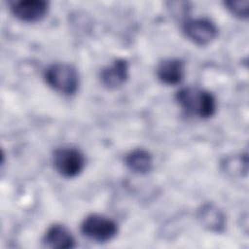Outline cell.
Segmentation results:
<instances>
[{
    "instance_id": "obj_3",
    "label": "cell",
    "mask_w": 249,
    "mask_h": 249,
    "mask_svg": "<svg viewBox=\"0 0 249 249\" xmlns=\"http://www.w3.org/2000/svg\"><path fill=\"white\" fill-rule=\"evenodd\" d=\"M81 231L89 240L106 242L111 240L118 232L117 223L103 215L90 214L81 224Z\"/></svg>"
},
{
    "instance_id": "obj_8",
    "label": "cell",
    "mask_w": 249,
    "mask_h": 249,
    "mask_svg": "<svg viewBox=\"0 0 249 249\" xmlns=\"http://www.w3.org/2000/svg\"><path fill=\"white\" fill-rule=\"evenodd\" d=\"M157 75L165 85H177L183 80L185 75L184 62L177 58L165 59L159 64Z\"/></svg>"
},
{
    "instance_id": "obj_4",
    "label": "cell",
    "mask_w": 249,
    "mask_h": 249,
    "mask_svg": "<svg viewBox=\"0 0 249 249\" xmlns=\"http://www.w3.org/2000/svg\"><path fill=\"white\" fill-rule=\"evenodd\" d=\"M53 167L65 178H73L81 173L85 166V157L82 152L72 147L56 149L53 154Z\"/></svg>"
},
{
    "instance_id": "obj_1",
    "label": "cell",
    "mask_w": 249,
    "mask_h": 249,
    "mask_svg": "<svg viewBox=\"0 0 249 249\" xmlns=\"http://www.w3.org/2000/svg\"><path fill=\"white\" fill-rule=\"evenodd\" d=\"M179 106L188 114L206 119L211 117L216 110L214 95L208 90L198 88H183L176 93Z\"/></svg>"
},
{
    "instance_id": "obj_10",
    "label": "cell",
    "mask_w": 249,
    "mask_h": 249,
    "mask_svg": "<svg viewBox=\"0 0 249 249\" xmlns=\"http://www.w3.org/2000/svg\"><path fill=\"white\" fill-rule=\"evenodd\" d=\"M126 166L134 173L145 174L152 169L153 158L151 154L143 149H135L125 157Z\"/></svg>"
},
{
    "instance_id": "obj_9",
    "label": "cell",
    "mask_w": 249,
    "mask_h": 249,
    "mask_svg": "<svg viewBox=\"0 0 249 249\" xmlns=\"http://www.w3.org/2000/svg\"><path fill=\"white\" fill-rule=\"evenodd\" d=\"M43 243L48 248L68 249L75 246V239L64 226L53 225L45 233Z\"/></svg>"
},
{
    "instance_id": "obj_6",
    "label": "cell",
    "mask_w": 249,
    "mask_h": 249,
    "mask_svg": "<svg viewBox=\"0 0 249 249\" xmlns=\"http://www.w3.org/2000/svg\"><path fill=\"white\" fill-rule=\"evenodd\" d=\"M49 9V3L45 0H19L11 6L13 15L25 22H35L43 18Z\"/></svg>"
},
{
    "instance_id": "obj_11",
    "label": "cell",
    "mask_w": 249,
    "mask_h": 249,
    "mask_svg": "<svg viewBox=\"0 0 249 249\" xmlns=\"http://www.w3.org/2000/svg\"><path fill=\"white\" fill-rule=\"evenodd\" d=\"M200 219L209 229L219 231L224 226V216L214 206L207 205L200 211Z\"/></svg>"
},
{
    "instance_id": "obj_2",
    "label": "cell",
    "mask_w": 249,
    "mask_h": 249,
    "mask_svg": "<svg viewBox=\"0 0 249 249\" xmlns=\"http://www.w3.org/2000/svg\"><path fill=\"white\" fill-rule=\"evenodd\" d=\"M47 84L55 91L71 95L79 88V76L76 69L66 63H54L45 71Z\"/></svg>"
},
{
    "instance_id": "obj_5",
    "label": "cell",
    "mask_w": 249,
    "mask_h": 249,
    "mask_svg": "<svg viewBox=\"0 0 249 249\" xmlns=\"http://www.w3.org/2000/svg\"><path fill=\"white\" fill-rule=\"evenodd\" d=\"M183 32L193 43L205 46L217 37L218 28L209 18H197L187 19L183 23Z\"/></svg>"
},
{
    "instance_id": "obj_12",
    "label": "cell",
    "mask_w": 249,
    "mask_h": 249,
    "mask_svg": "<svg viewBox=\"0 0 249 249\" xmlns=\"http://www.w3.org/2000/svg\"><path fill=\"white\" fill-rule=\"evenodd\" d=\"M226 6L228 10L238 18H247L248 16V1H227Z\"/></svg>"
},
{
    "instance_id": "obj_7",
    "label": "cell",
    "mask_w": 249,
    "mask_h": 249,
    "mask_svg": "<svg viewBox=\"0 0 249 249\" xmlns=\"http://www.w3.org/2000/svg\"><path fill=\"white\" fill-rule=\"evenodd\" d=\"M128 77V65L124 59H117L100 72L101 83L108 89L123 86Z\"/></svg>"
}]
</instances>
